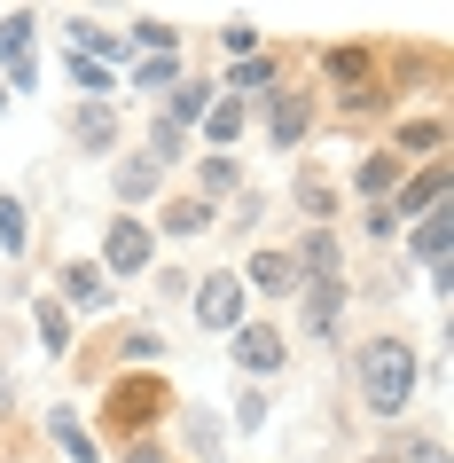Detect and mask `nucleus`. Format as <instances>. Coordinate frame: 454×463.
I'll return each instance as SVG.
<instances>
[{
	"label": "nucleus",
	"mask_w": 454,
	"mask_h": 463,
	"mask_svg": "<svg viewBox=\"0 0 454 463\" xmlns=\"http://www.w3.org/2000/svg\"><path fill=\"white\" fill-rule=\"evenodd\" d=\"M172 424L189 432V448H196V456H219V448H227V432H219V416H189V409H172Z\"/></svg>",
	"instance_id": "obj_31"
},
{
	"label": "nucleus",
	"mask_w": 454,
	"mask_h": 463,
	"mask_svg": "<svg viewBox=\"0 0 454 463\" xmlns=\"http://www.w3.org/2000/svg\"><path fill=\"white\" fill-rule=\"evenodd\" d=\"M400 181H407V165H400L384 142H376V149H360V165H353V196H360V204H384Z\"/></svg>",
	"instance_id": "obj_19"
},
{
	"label": "nucleus",
	"mask_w": 454,
	"mask_h": 463,
	"mask_svg": "<svg viewBox=\"0 0 454 463\" xmlns=\"http://www.w3.org/2000/svg\"><path fill=\"white\" fill-rule=\"evenodd\" d=\"M447 110L439 102H423V110H392V134H384V149L400 157V165H431V157H447Z\"/></svg>",
	"instance_id": "obj_6"
},
{
	"label": "nucleus",
	"mask_w": 454,
	"mask_h": 463,
	"mask_svg": "<svg viewBox=\"0 0 454 463\" xmlns=\"http://www.w3.org/2000/svg\"><path fill=\"white\" fill-rule=\"evenodd\" d=\"M204 228H219V204H204V196H165L157 220H149V236H172V244H189Z\"/></svg>",
	"instance_id": "obj_16"
},
{
	"label": "nucleus",
	"mask_w": 454,
	"mask_h": 463,
	"mask_svg": "<svg viewBox=\"0 0 454 463\" xmlns=\"http://www.w3.org/2000/svg\"><path fill=\"white\" fill-rule=\"evenodd\" d=\"M290 268H298V291H306V283H337V275H345V236H337V228H306V236L290 244Z\"/></svg>",
	"instance_id": "obj_14"
},
{
	"label": "nucleus",
	"mask_w": 454,
	"mask_h": 463,
	"mask_svg": "<svg viewBox=\"0 0 454 463\" xmlns=\"http://www.w3.org/2000/svg\"><path fill=\"white\" fill-rule=\"evenodd\" d=\"M134 48H142V55H181V24H165V16H142V24H134Z\"/></svg>",
	"instance_id": "obj_32"
},
{
	"label": "nucleus",
	"mask_w": 454,
	"mask_h": 463,
	"mask_svg": "<svg viewBox=\"0 0 454 463\" xmlns=\"http://www.w3.org/2000/svg\"><path fill=\"white\" fill-rule=\"evenodd\" d=\"M0 102H8V95H0Z\"/></svg>",
	"instance_id": "obj_39"
},
{
	"label": "nucleus",
	"mask_w": 454,
	"mask_h": 463,
	"mask_svg": "<svg viewBox=\"0 0 454 463\" xmlns=\"http://www.w3.org/2000/svg\"><path fill=\"white\" fill-rule=\"evenodd\" d=\"M243 283H236V268H212V275H196L189 283V307H196V322H204V330H227V338H236L243 330Z\"/></svg>",
	"instance_id": "obj_9"
},
{
	"label": "nucleus",
	"mask_w": 454,
	"mask_h": 463,
	"mask_svg": "<svg viewBox=\"0 0 454 463\" xmlns=\"http://www.w3.org/2000/svg\"><path fill=\"white\" fill-rule=\"evenodd\" d=\"M384 456H392V463H454L447 456V432H400Z\"/></svg>",
	"instance_id": "obj_28"
},
{
	"label": "nucleus",
	"mask_w": 454,
	"mask_h": 463,
	"mask_svg": "<svg viewBox=\"0 0 454 463\" xmlns=\"http://www.w3.org/2000/svg\"><path fill=\"white\" fill-rule=\"evenodd\" d=\"M212 95H219L212 79H181V87H172V95H165V110H157V118H165V126H181V134H189V126L204 118V110H212Z\"/></svg>",
	"instance_id": "obj_24"
},
{
	"label": "nucleus",
	"mask_w": 454,
	"mask_h": 463,
	"mask_svg": "<svg viewBox=\"0 0 454 463\" xmlns=\"http://www.w3.org/2000/svg\"><path fill=\"white\" fill-rule=\"evenodd\" d=\"M0 251L8 260L32 251V213H24V196H8V189H0Z\"/></svg>",
	"instance_id": "obj_27"
},
{
	"label": "nucleus",
	"mask_w": 454,
	"mask_h": 463,
	"mask_svg": "<svg viewBox=\"0 0 454 463\" xmlns=\"http://www.w3.org/2000/svg\"><path fill=\"white\" fill-rule=\"evenodd\" d=\"M32 322H40V345L63 362V354H71V315H63L55 298H32Z\"/></svg>",
	"instance_id": "obj_29"
},
{
	"label": "nucleus",
	"mask_w": 454,
	"mask_h": 463,
	"mask_svg": "<svg viewBox=\"0 0 454 463\" xmlns=\"http://www.w3.org/2000/svg\"><path fill=\"white\" fill-rule=\"evenodd\" d=\"M360 236H376V244H392L400 228H392V213H384V204H360Z\"/></svg>",
	"instance_id": "obj_36"
},
{
	"label": "nucleus",
	"mask_w": 454,
	"mask_h": 463,
	"mask_svg": "<svg viewBox=\"0 0 454 463\" xmlns=\"http://www.w3.org/2000/svg\"><path fill=\"white\" fill-rule=\"evenodd\" d=\"M283 63H290V55L283 48H274V55H243V63H227V79H219V95H259V87H283Z\"/></svg>",
	"instance_id": "obj_23"
},
{
	"label": "nucleus",
	"mask_w": 454,
	"mask_h": 463,
	"mask_svg": "<svg viewBox=\"0 0 454 463\" xmlns=\"http://www.w3.org/2000/svg\"><path fill=\"white\" fill-rule=\"evenodd\" d=\"M360 463H392V456H384V448H376V456H360Z\"/></svg>",
	"instance_id": "obj_38"
},
{
	"label": "nucleus",
	"mask_w": 454,
	"mask_h": 463,
	"mask_svg": "<svg viewBox=\"0 0 454 463\" xmlns=\"http://www.w3.org/2000/svg\"><path fill=\"white\" fill-rule=\"evenodd\" d=\"M259 40H266V32L251 24V16H227V24H219V48L236 55V63H243V55H259Z\"/></svg>",
	"instance_id": "obj_33"
},
{
	"label": "nucleus",
	"mask_w": 454,
	"mask_h": 463,
	"mask_svg": "<svg viewBox=\"0 0 454 463\" xmlns=\"http://www.w3.org/2000/svg\"><path fill=\"white\" fill-rule=\"evenodd\" d=\"M290 204L306 213V228H329L337 220V181L321 165H298V181H290Z\"/></svg>",
	"instance_id": "obj_20"
},
{
	"label": "nucleus",
	"mask_w": 454,
	"mask_h": 463,
	"mask_svg": "<svg viewBox=\"0 0 454 463\" xmlns=\"http://www.w3.org/2000/svg\"><path fill=\"white\" fill-rule=\"evenodd\" d=\"M149 260H157L149 220H142V213H110V228H102V260H95V268L110 275V283H134V275H149Z\"/></svg>",
	"instance_id": "obj_4"
},
{
	"label": "nucleus",
	"mask_w": 454,
	"mask_h": 463,
	"mask_svg": "<svg viewBox=\"0 0 454 463\" xmlns=\"http://www.w3.org/2000/svg\"><path fill=\"white\" fill-rule=\"evenodd\" d=\"M243 126H251V102H236V95H212V110L196 118V134H204V149H219V157H227V149L243 142Z\"/></svg>",
	"instance_id": "obj_21"
},
{
	"label": "nucleus",
	"mask_w": 454,
	"mask_h": 463,
	"mask_svg": "<svg viewBox=\"0 0 454 463\" xmlns=\"http://www.w3.org/2000/svg\"><path fill=\"white\" fill-rule=\"evenodd\" d=\"M0 71H8L16 95L32 87V8H8L0 16Z\"/></svg>",
	"instance_id": "obj_17"
},
{
	"label": "nucleus",
	"mask_w": 454,
	"mask_h": 463,
	"mask_svg": "<svg viewBox=\"0 0 454 463\" xmlns=\"http://www.w3.org/2000/svg\"><path fill=\"white\" fill-rule=\"evenodd\" d=\"M110 196H118V213H142V204H157V196H165V165H149L142 149L110 157Z\"/></svg>",
	"instance_id": "obj_13"
},
{
	"label": "nucleus",
	"mask_w": 454,
	"mask_h": 463,
	"mask_svg": "<svg viewBox=\"0 0 454 463\" xmlns=\"http://www.w3.org/2000/svg\"><path fill=\"white\" fill-rule=\"evenodd\" d=\"M236 283H243V291H259V298H298V268H290V244H259L251 260H243Z\"/></svg>",
	"instance_id": "obj_15"
},
{
	"label": "nucleus",
	"mask_w": 454,
	"mask_h": 463,
	"mask_svg": "<svg viewBox=\"0 0 454 463\" xmlns=\"http://www.w3.org/2000/svg\"><path fill=\"white\" fill-rule=\"evenodd\" d=\"M321 110H329V102H321V87H306V79H283V87L259 102V134L290 157V149H306V142H313Z\"/></svg>",
	"instance_id": "obj_3"
},
{
	"label": "nucleus",
	"mask_w": 454,
	"mask_h": 463,
	"mask_svg": "<svg viewBox=\"0 0 454 463\" xmlns=\"http://www.w3.org/2000/svg\"><path fill=\"white\" fill-rule=\"evenodd\" d=\"M447 189H454L447 157H431V165H407V181L384 196V213H392V228H415L423 213H439V204H447Z\"/></svg>",
	"instance_id": "obj_8"
},
{
	"label": "nucleus",
	"mask_w": 454,
	"mask_h": 463,
	"mask_svg": "<svg viewBox=\"0 0 454 463\" xmlns=\"http://www.w3.org/2000/svg\"><path fill=\"white\" fill-rule=\"evenodd\" d=\"M165 362V338L149 330V322H134V330H118V338H102V345H87L79 354V369L87 377H118V369H157Z\"/></svg>",
	"instance_id": "obj_7"
},
{
	"label": "nucleus",
	"mask_w": 454,
	"mask_h": 463,
	"mask_svg": "<svg viewBox=\"0 0 454 463\" xmlns=\"http://www.w3.org/2000/svg\"><path fill=\"white\" fill-rule=\"evenodd\" d=\"M118 463H172V448H165V432H149V439H125Z\"/></svg>",
	"instance_id": "obj_34"
},
{
	"label": "nucleus",
	"mask_w": 454,
	"mask_h": 463,
	"mask_svg": "<svg viewBox=\"0 0 454 463\" xmlns=\"http://www.w3.org/2000/svg\"><path fill=\"white\" fill-rule=\"evenodd\" d=\"M134 87H142V95H172V87H181V55H142V63H134Z\"/></svg>",
	"instance_id": "obj_30"
},
{
	"label": "nucleus",
	"mask_w": 454,
	"mask_h": 463,
	"mask_svg": "<svg viewBox=\"0 0 454 463\" xmlns=\"http://www.w3.org/2000/svg\"><path fill=\"white\" fill-rule=\"evenodd\" d=\"M236 189H243V165H236V157H219V149H204V157H196V196L219 204V196H236Z\"/></svg>",
	"instance_id": "obj_25"
},
{
	"label": "nucleus",
	"mask_w": 454,
	"mask_h": 463,
	"mask_svg": "<svg viewBox=\"0 0 454 463\" xmlns=\"http://www.w3.org/2000/svg\"><path fill=\"white\" fill-rule=\"evenodd\" d=\"M71 134H79L87 157H118V110H110V102H79V110H71Z\"/></svg>",
	"instance_id": "obj_22"
},
{
	"label": "nucleus",
	"mask_w": 454,
	"mask_h": 463,
	"mask_svg": "<svg viewBox=\"0 0 454 463\" xmlns=\"http://www.w3.org/2000/svg\"><path fill=\"white\" fill-rule=\"evenodd\" d=\"M0 416H8V369H0Z\"/></svg>",
	"instance_id": "obj_37"
},
{
	"label": "nucleus",
	"mask_w": 454,
	"mask_h": 463,
	"mask_svg": "<svg viewBox=\"0 0 454 463\" xmlns=\"http://www.w3.org/2000/svg\"><path fill=\"white\" fill-rule=\"evenodd\" d=\"M236 369L259 385V377H283L290 369V338H283V322H243L236 330Z\"/></svg>",
	"instance_id": "obj_12"
},
{
	"label": "nucleus",
	"mask_w": 454,
	"mask_h": 463,
	"mask_svg": "<svg viewBox=\"0 0 454 463\" xmlns=\"http://www.w3.org/2000/svg\"><path fill=\"white\" fill-rule=\"evenodd\" d=\"M55 307H63V315H110V307H118V283H110L95 260H63V268H55Z\"/></svg>",
	"instance_id": "obj_10"
},
{
	"label": "nucleus",
	"mask_w": 454,
	"mask_h": 463,
	"mask_svg": "<svg viewBox=\"0 0 454 463\" xmlns=\"http://www.w3.org/2000/svg\"><path fill=\"white\" fill-rule=\"evenodd\" d=\"M48 432H55V448H63L71 463H102V439L87 432V424H79L71 409H48Z\"/></svg>",
	"instance_id": "obj_26"
},
{
	"label": "nucleus",
	"mask_w": 454,
	"mask_h": 463,
	"mask_svg": "<svg viewBox=\"0 0 454 463\" xmlns=\"http://www.w3.org/2000/svg\"><path fill=\"white\" fill-rule=\"evenodd\" d=\"M313 63H321V102H345V95H360V87H376L384 79V48L376 40H337V48H321L313 55Z\"/></svg>",
	"instance_id": "obj_5"
},
{
	"label": "nucleus",
	"mask_w": 454,
	"mask_h": 463,
	"mask_svg": "<svg viewBox=\"0 0 454 463\" xmlns=\"http://www.w3.org/2000/svg\"><path fill=\"white\" fill-rule=\"evenodd\" d=\"M345 307H353V283H345V275H337V283H306V291H298L306 338L313 345H337V338H345Z\"/></svg>",
	"instance_id": "obj_11"
},
{
	"label": "nucleus",
	"mask_w": 454,
	"mask_h": 463,
	"mask_svg": "<svg viewBox=\"0 0 454 463\" xmlns=\"http://www.w3.org/2000/svg\"><path fill=\"white\" fill-rule=\"evenodd\" d=\"M266 424V392L259 385H243V401H236V432H259Z\"/></svg>",
	"instance_id": "obj_35"
},
{
	"label": "nucleus",
	"mask_w": 454,
	"mask_h": 463,
	"mask_svg": "<svg viewBox=\"0 0 454 463\" xmlns=\"http://www.w3.org/2000/svg\"><path fill=\"white\" fill-rule=\"evenodd\" d=\"M447 244H454V213H447V204H439V213H423L415 228H407V251L431 268V283H447Z\"/></svg>",
	"instance_id": "obj_18"
},
{
	"label": "nucleus",
	"mask_w": 454,
	"mask_h": 463,
	"mask_svg": "<svg viewBox=\"0 0 454 463\" xmlns=\"http://www.w3.org/2000/svg\"><path fill=\"white\" fill-rule=\"evenodd\" d=\"M172 409H181V392H172L165 369H118V377H102V432L118 439H149V432H165Z\"/></svg>",
	"instance_id": "obj_2"
},
{
	"label": "nucleus",
	"mask_w": 454,
	"mask_h": 463,
	"mask_svg": "<svg viewBox=\"0 0 454 463\" xmlns=\"http://www.w3.org/2000/svg\"><path fill=\"white\" fill-rule=\"evenodd\" d=\"M353 377H360V409L376 424H400L415 409V385H423V354H415L407 330H376V338H360Z\"/></svg>",
	"instance_id": "obj_1"
}]
</instances>
